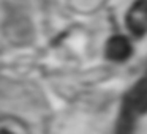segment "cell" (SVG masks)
Listing matches in <instances>:
<instances>
[{
    "instance_id": "obj_4",
    "label": "cell",
    "mask_w": 147,
    "mask_h": 134,
    "mask_svg": "<svg viewBox=\"0 0 147 134\" xmlns=\"http://www.w3.org/2000/svg\"><path fill=\"white\" fill-rule=\"evenodd\" d=\"M146 77H147V74H146Z\"/></svg>"
},
{
    "instance_id": "obj_2",
    "label": "cell",
    "mask_w": 147,
    "mask_h": 134,
    "mask_svg": "<svg viewBox=\"0 0 147 134\" xmlns=\"http://www.w3.org/2000/svg\"><path fill=\"white\" fill-rule=\"evenodd\" d=\"M127 27L136 36H142L147 32V0H138L128 10Z\"/></svg>"
},
{
    "instance_id": "obj_3",
    "label": "cell",
    "mask_w": 147,
    "mask_h": 134,
    "mask_svg": "<svg viewBox=\"0 0 147 134\" xmlns=\"http://www.w3.org/2000/svg\"><path fill=\"white\" fill-rule=\"evenodd\" d=\"M131 46L125 36H112L106 44V57L114 62H123L130 57Z\"/></svg>"
},
{
    "instance_id": "obj_1",
    "label": "cell",
    "mask_w": 147,
    "mask_h": 134,
    "mask_svg": "<svg viewBox=\"0 0 147 134\" xmlns=\"http://www.w3.org/2000/svg\"><path fill=\"white\" fill-rule=\"evenodd\" d=\"M147 112V77H142L125 95L120 118L117 123L119 133H128L139 115Z\"/></svg>"
}]
</instances>
